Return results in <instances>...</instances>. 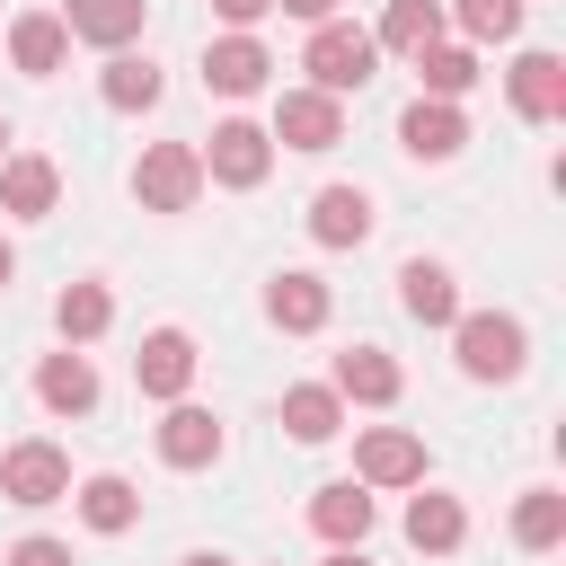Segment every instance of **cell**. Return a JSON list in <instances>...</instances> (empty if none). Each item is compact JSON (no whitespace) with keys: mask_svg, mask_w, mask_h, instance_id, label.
<instances>
[{"mask_svg":"<svg viewBox=\"0 0 566 566\" xmlns=\"http://www.w3.org/2000/svg\"><path fill=\"white\" fill-rule=\"evenodd\" d=\"M451 345H460V371L469 380H522V363H531V336H522L513 310H460L451 318Z\"/></svg>","mask_w":566,"mask_h":566,"instance_id":"cell-1","label":"cell"},{"mask_svg":"<svg viewBox=\"0 0 566 566\" xmlns=\"http://www.w3.org/2000/svg\"><path fill=\"white\" fill-rule=\"evenodd\" d=\"M371 62H380V44H371V27H354V18H318V27H310V53H301V71H310V88H327V97H345V88H363V80H371Z\"/></svg>","mask_w":566,"mask_h":566,"instance_id":"cell-2","label":"cell"},{"mask_svg":"<svg viewBox=\"0 0 566 566\" xmlns=\"http://www.w3.org/2000/svg\"><path fill=\"white\" fill-rule=\"evenodd\" d=\"M133 195H142V212H186V203L203 195V159H195L186 142H150V150L133 159Z\"/></svg>","mask_w":566,"mask_h":566,"instance_id":"cell-3","label":"cell"},{"mask_svg":"<svg viewBox=\"0 0 566 566\" xmlns=\"http://www.w3.org/2000/svg\"><path fill=\"white\" fill-rule=\"evenodd\" d=\"M195 159H203L212 186H239V195H248V186H265V168H274V133L248 124V115H230V124L212 133V150H195Z\"/></svg>","mask_w":566,"mask_h":566,"instance_id":"cell-4","label":"cell"},{"mask_svg":"<svg viewBox=\"0 0 566 566\" xmlns=\"http://www.w3.org/2000/svg\"><path fill=\"white\" fill-rule=\"evenodd\" d=\"M0 495H9V504H62V495H71L62 442H9V451H0Z\"/></svg>","mask_w":566,"mask_h":566,"instance_id":"cell-5","label":"cell"},{"mask_svg":"<svg viewBox=\"0 0 566 566\" xmlns=\"http://www.w3.org/2000/svg\"><path fill=\"white\" fill-rule=\"evenodd\" d=\"M274 142L283 150H336L345 142V106L327 88H283L274 97Z\"/></svg>","mask_w":566,"mask_h":566,"instance_id":"cell-6","label":"cell"},{"mask_svg":"<svg viewBox=\"0 0 566 566\" xmlns=\"http://www.w3.org/2000/svg\"><path fill=\"white\" fill-rule=\"evenodd\" d=\"M133 380H142V398H186L195 389V336L186 327H150L142 354H133Z\"/></svg>","mask_w":566,"mask_h":566,"instance_id":"cell-7","label":"cell"},{"mask_svg":"<svg viewBox=\"0 0 566 566\" xmlns=\"http://www.w3.org/2000/svg\"><path fill=\"white\" fill-rule=\"evenodd\" d=\"M460 142H469L460 97H416V106L398 115V150H407V159H451Z\"/></svg>","mask_w":566,"mask_h":566,"instance_id":"cell-8","label":"cell"},{"mask_svg":"<svg viewBox=\"0 0 566 566\" xmlns=\"http://www.w3.org/2000/svg\"><path fill=\"white\" fill-rule=\"evenodd\" d=\"M159 460H168V469H212V460H221V424H212V407L168 398V416H159Z\"/></svg>","mask_w":566,"mask_h":566,"instance_id":"cell-9","label":"cell"},{"mask_svg":"<svg viewBox=\"0 0 566 566\" xmlns=\"http://www.w3.org/2000/svg\"><path fill=\"white\" fill-rule=\"evenodd\" d=\"M310 531H318L327 548H363V531H371V486H363V478L318 486V495H310Z\"/></svg>","mask_w":566,"mask_h":566,"instance_id":"cell-10","label":"cell"},{"mask_svg":"<svg viewBox=\"0 0 566 566\" xmlns=\"http://www.w3.org/2000/svg\"><path fill=\"white\" fill-rule=\"evenodd\" d=\"M265 71H274V53H265L256 35H221V44H203V88H221V97H256Z\"/></svg>","mask_w":566,"mask_h":566,"instance_id":"cell-11","label":"cell"},{"mask_svg":"<svg viewBox=\"0 0 566 566\" xmlns=\"http://www.w3.org/2000/svg\"><path fill=\"white\" fill-rule=\"evenodd\" d=\"M504 88H513V115H531V124H557L566 115V62L557 53H522L504 71Z\"/></svg>","mask_w":566,"mask_h":566,"instance_id":"cell-12","label":"cell"},{"mask_svg":"<svg viewBox=\"0 0 566 566\" xmlns=\"http://www.w3.org/2000/svg\"><path fill=\"white\" fill-rule=\"evenodd\" d=\"M53 195H62V168H53L44 150H18V159H0V212H18V221H44V212H53Z\"/></svg>","mask_w":566,"mask_h":566,"instance_id":"cell-13","label":"cell"},{"mask_svg":"<svg viewBox=\"0 0 566 566\" xmlns=\"http://www.w3.org/2000/svg\"><path fill=\"white\" fill-rule=\"evenodd\" d=\"M310 239L318 248H363L371 239V195L363 186H318L310 195Z\"/></svg>","mask_w":566,"mask_h":566,"instance_id":"cell-14","label":"cell"},{"mask_svg":"<svg viewBox=\"0 0 566 566\" xmlns=\"http://www.w3.org/2000/svg\"><path fill=\"white\" fill-rule=\"evenodd\" d=\"M398 301H407L416 327H451V318H460V283H451V265H433V256H407V265H398Z\"/></svg>","mask_w":566,"mask_h":566,"instance_id":"cell-15","label":"cell"},{"mask_svg":"<svg viewBox=\"0 0 566 566\" xmlns=\"http://www.w3.org/2000/svg\"><path fill=\"white\" fill-rule=\"evenodd\" d=\"M354 469H363V486H424V442L398 433V424H380V433H363Z\"/></svg>","mask_w":566,"mask_h":566,"instance_id":"cell-16","label":"cell"},{"mask_svg":"<svg viewBox=\"0 0 566 566\" xmlns=\"http://www.w3.org/2000/svg\"><path fill=\"white\" fill-rule=\"evenodd\" d=\"M327 389L354 398V407H389V398H398V363H389L380 345H345L336 371H327Z\"/></svg>","mask_w":566,"mask_h":566,"instance_id":"cell-17","label":"cell"},{"mask_svg":"<svg viewBox=\"0 0 566 566\" xmlns=\"http://www.w3.org/2000/svg\"><path fill=\"white\" fill-rule=\"evenodd\" d=\"M35 398H44L53 416H88V407H97V363H88L80 345L44 354V371H35Z\"/></svg>","mask_w":566,"mask_h":566,"instance_id":"cell-18","label":"cell"},{"mask_svg":"<svg viewBox=\"0 0 566 566\" xmlns=\"http://www.w3.org/2000/svg\"><path fill=\"white\" fill-rule=\"evenodd\" d=\"M142 9H150V0H71L62 27H71V44H106V53H124V44L142 35Z\"/></svg>","mask_w":566,"mask_h":566,"instance_id":"cell-19","label":"cell"},{"mask_svg":"<svg viewBox=\"0 0 566 566\" xmlns=\"http://www.w3.org/2000/svg\"><path fill=\"white\" fill-rule=\"evenodd\" d=\"M62 53H71V27H62L53 9H27V18L9 27V62H18V71L53 80V71H62Z\"/></svg>","mask_w":566,"mask_h":566,"instance_id":"cell-20","label":"cell"},{"mask_svg":"<svg viewBox=\"0 0 566 566\" xmlns=\"http://www.w3.org/2000/svg\"><path fill=\"white\" fill-rule=\"evenodd\" d=\"M265 318L292 327V336L327 327V283H318V274H274V283H265Z\"/></svg>","mask_w":566,"mask_h":566,"instance_id":"cell-21","label":"cell"},{"mask_svg":"<svg viewBox=\"0 0 566 566\" xmlns=\"http://www.w3.org/2000/svg\"><path fill=\"white\" fill-rule=\"evenodd\" d=\"M407 539H416L424 557H451V548L469 539V513H460V495H433V486H424V495L407 504Z\"/></svg>","mask_w":566,"mask_h":566,"instance_id":"cell-22","label":"cell"},{"mask_svg":"<svg viewBox=\"0 0 566 566\" xmlns=\"http://www.w3.org/2000/svg\"><path fill=\"white\" fill-rule=\"evenodd\" d=\"M53 327H62V345H88V336H106V327H115V301H106V283H62V301H53Z\"/></svg>","mask_w":566,"mask_h":566,"instance_id":"cell-23","label":"cell"},{"mask_svg":"<svg viewBox=\"0 0 566 566\" xmlns=\"http://www.w3.org/2000/svg\"><path fill=\"white\" fill-rule=\"evenodd\" d=\"M371 44H389V53H424V44H442V0H389Z\"/></svg>","mask_w":566,"mask_h":566,"instance_id":"cell-24","label":"cell"},{"mask_svg":"<svg viewBox=\"0 0 566 566\" xmlns=\"http://www.w3.org/2000/svg\"><path fill=\"white\" fill-rule=\"evenodd\" d=\"M283 424H292V442H327V433L345 424V398H336L327 380H310V389H283Z\"/></svg>","mask_w":566,"mask_h":566,"instance_id":"cell-25","label":"cell"},{"mask_svg":"<svg viewBox=\"0 0 566 566\" xmlns=\"http://www.w3.org/2000/svg\"><path fill=\"white\" fill-rule=\"evenodd\" d=\"M80 522H88L97 539H115V531L142 522V495H133L124 478H88V486H80Z\"/></svg>","mask_w":566,"mask_h":566,"instance_id":"cell-26","label":"cell"},{"mask_svg":"<svg viewBox=\"0 0 566 566\" xmlns=\"http://www.w3.org/2000/svg\"><path fill=\"white\" fill-rule=\"evenodd\" d=\"M416 80H424V97H469L478 88V53L469 44H424L416 53Z\"/></svg>","mask_w":566,"mask_h":566,"instance_id":"cell-27","label":"cell"},{"mask_svg":"<svg viewBox=\"0 0 566 566\" xmlns=\"http://www.w3.org/2000/svg\"><path fill=\"white\" fill-rule=\"evenodd\" d=\"M513 539H522L531 557L557 548V539H566V495H557V486H531V495L513 504Z\"/></svg>","mask_w":566,"mask_h":566,"instance_id":"cell-28","label":"cell"},{"mask_svg":"<svg viewBox=\"0 0 566 566\" xmlns=\"http://www.w3.org/2000/svg\"><path fill=\"white\" fill-rule=\"evenodd\" d=\"M97 88H106V106H124V115H142V106H159V71H150L142 53H115Z\"/></svg>","mask_w":566,"mask_h":566,"instance_id":"cell-29","label":"cell"},{"mask_svg":"<svg viewBox=\"0 0 566 566\" xmlns=\"http://www.w3.org/2000/svg\"><path fill=\"white\" fill-rule=\"evenodd\" d=\"M451 18H460L469 44H504V35H522V0H451Z\"/></svg>","mask_w":566,"mask_h":566,"instance_id":"cell-30","label":"cell"},{"mask_svg":"<svg viewBox=\"0 0 566 566\" xmlns=\"http://www.w3.org/2000/svg\"><path fill=\"white\" fill-rule=\"evenodd\" d=\"M9 566H71V539H44V531H35V539L9 548Z\"/></svg>","mask_w":566,"mask_h":566,"instance_id":"cell-31","label":"cell"},{"mask_svg":"<svg viewBox=\"0 0 566 566\" xmlns=\"http://www.w3.org/2000/svg\"><path fill=\"white\" fill-rule=\"evenodd\" d=\"M212 9H221V27H230V35H248V27H256L274 0H212Z\"/></svg>","mask_w":566,"mask_h":566,"instance_id":"cell-32","label":"cell"},{"mask_svg":"<svg viewBox=\"0 0 566 566\" xmlns=\"http://www.w3.org/2000/svg\"><path fill=\"white\" fill-rule=\"evenodd\" d=\"M274 9H283V18H310V27H318V18H336V0H274Z\"/></svg>","mask_w":566,"mask_h":566,"instance_id":"cell-33","label":"cell"},{"mask_svg":"<svg viewBox=\"0 0 566 566\" xmlns=\"http://www.w3.org/2000/svg\"><path fill=\"white\" fill-rule=\"evenodd\" d=\"M177 566H230V557H221V548H186Z\"/></svg>","mask_w":566,"mask_h":566,"instance_id":"cell-34","label":"cell"},{"mask_svg":"<svg viewBox=\"0 0 566 566\" xmlns=\"http://www.w3.org/2000/svg\"><path fill=\"white\" fill-rule=\"evenodd\" d=\"M9 274H18V256H9V239H0V292H9Z\"/></svg>","mask_w":566,"mask_h":566,"instance_id":"cell-35","label":"cell"},{"mask_svg":"<svg viewBox=\"0 0 566 566\" xmlns=\"http://www.w3.org/2000/svg\"><path fill=\"white\" fill-rule=\"evenodd\" d=\"M327 566H371V557H363V548H336V557H327Z\"/></svg>","mask_w":566,"mask_h":566,"instance_id":"cell-36","label":"cell"},{"mask_svg":"<svg viewBox=\"0 0 566 566\" xmlns=\"http://www.w3.org/2000/svg\"><path fill=\"white\" fill-rule=\"evenodd\" d=\"M0 150H9V115H0Z\"/></svg>","mask_w":566,"mask_h":566,"instance_id":"cell-37","label":"cell"}]
</instances>
